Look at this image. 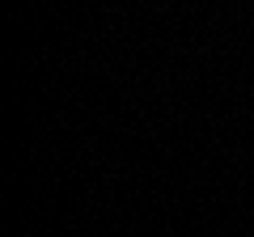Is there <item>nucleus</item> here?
<instances>
[]
</instances>
